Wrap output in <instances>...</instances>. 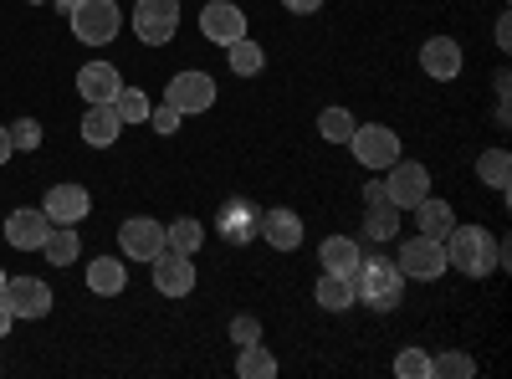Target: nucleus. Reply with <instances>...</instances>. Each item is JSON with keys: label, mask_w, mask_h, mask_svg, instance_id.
I'll use <instances>...</instances> for the list:
<instances>
[{"label": "nucleus", "mask_w": 512, "mask_h": 379, "mask_svg": "<svg viewBox=\"0 0 512 379\" xmlns=\"http://www.w3.org/2000/svg\"><path fill=\"white\" fill-rule=\"evenodd\" d=\"M349 282H354V303H369L374 313H395L405 303V277L390 257H359Z\"/></svg>", "instance_id": "obj_1"}, {"label": "nucleus", "mask_w": 512, "mask_h": 379, "mask_svg": "<svg viewBox=\"0 0 512 379\" xmlns=\"http://www.w3.org/2000/svg\"><path fill=\"white\" fill-rule=\"evenodd\" d=\"M441 246H446V267H456V272H466V277L497 272V241H492L482 226H451V231L441 236Z\"/></svg>", "instance_id": "obj_2"}, {"label": "nucleus", "mask_w": 512, "mask_h": 379, "mask_svg": "<svg viewBox=\"0 0 512 379\" xmlns=\"http://www.w3.org/2000/svg\"><path fill=\"white\" fill-rule=\"evenodd\" d=\"M67 21L82 47H108L123 26V11H118V0H82V6L67 11Z\"/></svg>", "instance_id": "obj_3"}, {"label": "nucleus", "mask_w": 512, "mask_h": 379, "mask_svg": "<svg viewBox=\"0 0 512 379\" xmlns=\"http://www.w3.org/2000/svg\"><path fill=\"white\" fill-rule=\"evenodd\" d=\"M349 149H354V159L364 164V170H390V164L400 159V134L390 129V123H359Z\"/></svg>", "instance_id": "obj_4"}, {"label": "nucleus", "mask_w": 512, "mask_h": 379, "mask_svg": "<svg viewBox=\"0 0 512 379\" xmlns=\"http://www.w3.org/2000/svg\"><path fill=\"white\" fill-rule=\"evenodd\" d=\"M149 272H154V287L164 298H190L195 292V257H185L175 246H159L149 257Z\"/></svg>", "instance_id": "obj_5"}, {"label": "nucleus", "mask_w": 512, "mask_h": 379, "mask_svg": "<svg viewBox=\"0 0 512 379\" xmlns=\"http://www.w3.org/2000/svg\"><path fill=\"white\" fill-rule=\"evenodd\" d=\"M425 195H431V170H425L420 159H395V164H390V180H384V200L400 205V210H410V205H420Z\"/></svg>", "instance_id": "obj_6"}, {"label": "nucleus", "mask_w": 512, "mask_h": 379, "mask_svg": "<svg viewBox=\"0 0 512 379\" xmlns=\"http://www.w3.org/2000/svg\"><path fill=\"white\" fill-rule=\"evenodd\" d=\"M134 31L144 47H164L180 31V0H139L134 6Z\"/></svg>", "instance_id": "obj_7"}, {"label": "nucleus", "mask_w": 512, "mask_h": 379, "mask_svg": "<svg viewBox=\"0 0 512 379\" xmlns=\"http://www.w3.org/2000/svg\"><path fill=\"white\" fill-rule=\"evenodd\" d=\"M400 277H415V282H436L446 272V246L436 236H410L400 246Z\"/></svg>", "instance_id": "obj_8"}, {"label": "nucleus", "mask_w": 512, "mask_h": 379, "mask_svg": "<svg viewBox=\"0 0 512 379\" xmlns=\"http://www.w3.org/2000/svg\"><path fill=\"white\" fill-rule=\"evenodd\" d=\"M164 103L180 108V113H205L216 108V77L210 72H175L164 88Z\"/></svg>", "instance_id": "obj_9"}, {"label": "nucleus", "mask_w": 512, "mask_h": 379, "mask_svg": "<svg viewBox=\"0 0 512 379\" xmlns=\"http://www.w3.org/2000/svg\"><path fill=\"white\" fill-rule=\"evenodd\" d=\"M0 303L11 308V318H47L52 313V287L41 277H6Z\"/></svg>", "instance_id": "obj_10"}, {"label": "nucleus", "mask_w": 512, "mask_h": 379, "mask_svg": "<svg viewBox=\"0 0 512 379\" xmlns=\"http://www.w3.org/2000/svg\"><path fill=\"white\" fill-rule=\"evenodd\" d=\"M216 231H221V241H231V246H251L256 236H262V210H256L246 195H236V200H226V205L216 210Z\"/></svg>", "instance_id": "obj_11"}, {"label": "nucleus", "mask_w": 512, "mask_h": 379, "mask_svg": "<svg viewBox=\"0 0 512 379\" xmlns=\"http://www.w3.org/2000/svg\"><path fill=\"white\" fill-rule=\"evenodd\" d=\"M200 31H205V41H216V47H231L236 36H246V11L236 0H210L200 11Z\"/></svg>", "instance_id": "obj_12"}, {"label": "nucleus", "mask_w": 512, "mask_h": 379, "mask_svg": "<svg viewBox=\"0 0 512 379\" xmlns=\"http://www.w3.org/2000/svg\"><path fill=\"white\" fill-rule=\"evenodd\" d=\"M41 210H47V221H52V226H77V221H88L93 195L82 190V185H52L47 200H41Z\"/></svg>", "instance_id": "obj_13"}, {"label": "nucleus", "mask_w": 512, "mask_h": 379, "mask_svg": "<svg viewBox=\"0 0 512 379\" xmlns=\"http://www.w3.org/2000/svg\"><path fill=\"white\" fill-rule=\"evenodd\" d=\"M118 246H123V257H134V262H149L154 251L164 246V226L149 221V216H128L123 231H118Z\"/></svg>", "instance_id": "obj_14"}, {"label": "nucleus", "mask_w": 512, "mask_h": 379, "mask_svg": "<svg viewBox=\"0 0 512 379\" xmlns=\"http://www.w3.org/2000/svg\"><path fill=\"white\" fill-rule=\"evenodd\" d=\"M47 231H52L47 210H31V205H21V210H11V216H6V241H11L16 251H41Z\"/></svg>", "instance_id": "obj_15"}, {"label": "nucleus", "mask_w": 512, "mask_h": 379, "mask_svg": "<svg viewBox=\"0 0 512 379\" xmlns=\"http://www.w3.org/2000/svg\"><path fill=\"white\" fill-rule=\"evenodd\" d=\"M123 134V118L113 103H88V113H82V139H88L93 149H113Z\"/></svg>", "instance_id": "obj_16"}, {"label": "nucleus", "mask_w": 512, "mask_h": 379, "mask_svg": "<svg viewBox=\"0 0 512 379\" xmlns=\"http://www.w3.org/2000/svg\"><path fill=\"white\" fill-rule=\"evenodd\" d=\"M118 88H123V77H118L113 62H88V67L77 72V93L88 98V103H113Z\"/></svg>", "instance_id": "obj_17"}, {"label": "nucleus", "mask_w": 512, "mask_h": 379, "mask_svg": "<svg viewBox=\"0 0 512 379\" xmlns=\"http://www.w3.org/2000/svg\"><path fill=\"white\" fill-rule=\"evenodd\" d=\"M420 67H425V77H436V82H451L456 72H461V47L451 36H431L420 47Z\"/></svg>", "instance_id": "obj_18"}, {"label": "nucleus", "mask_w": 512, "mask_h": 379, "mask_svg": "<svg viewBox=\"0 0 512 379\" xmlns=\"http://www.w3.org/2000/svg\"><path fill=\"white\" fill-rule=\"evenodd\" d=\"M262 236H267L277 251H297V246H303V216H297V210H287V205L262 210Z\"/></svg>", "instance_id": "obj_19"}, {"label": "nucleus", "mask_w": 512, "mask_h": 379, "mask_svg": "<svg viewBox=\"0 0 512 379\" xmlns=\"http://www.w3.org/2000/svg\"><path fill=\"white\" fill-rule=\"evenodd\" d=\"M410 210H415L420 236H436V241H441V236L456 226V210H451L446 200H436V195H425V200H420V205H410Z\"/></svg>", "instance_id": "obj_20"}, {"label": "nucleus", "mask_w": 512, "mask_h": 379, "mask_svg": "<svg viewBox=\"0 0 512 379\" xmlns=\"http://www.w3.org/2000/svg\"><path fill=\"white\" fill-rule=\"evenodd\" d=\"M313 298H318V308H328V313H344V308H354V282H349L344 272H323Z\"/></svg>", "instance_id": "obj_21"}, {"label": "nucleus", "mask_w": 512, "mask_h": 379, "mask_svg": "<svg viewBox=\"0 0 512 379\" xmlns=\"http://www.w3.org/2000/svg\"><path fill=\"white\" fill-rule=\"evenodd\" d=\"M318 262H323V272H354L359 267V241L354 236H328L323 241V251H318Z\"/></svg>", "instance_id": "obj_22"}, {"label": "nucleus", "mask_w": 512, "mask_h": 379, "mask_svg": "<svg viewBox=\"0 0 512 379\" xmlns=\"http://www.w3.org/2000/svg\"><path fill=\"white\" fill-rule=\"evenodd\" d=\"M77 251H82L77 226H52V231H47V241H41V257L57 262V267H72V262H77Z\"/></svg>", "instance_id": "obj_23"}, {"label": "nucleus", "mask_w": 512, "mask_h": 379, "mask_svg": "<svg viewBox=\"0 0 512 379\" xmlns=\"http://www.w3.org/2000/svg\"><path fill=\"white\" fill-rule=\"evenodd\" d=\"M88 287L98 292V298H118V292L128 287V272H123V262H113V257H98V262L88 267Z\"/></svg>", "instance_id": "obj_24"}, {"label": "nucleus", "mask_w": 512, "mask_h": 379, "mask_svg": "<svg viewBox=\"0 0 512 379\" xmlns=\"http://www.w3.org/2000/svg\"><path fill=\"white\" fill-rule=\"evenodd\" d=\"M477 175H482V185H492L497 195H507V185H512V154L507 149H487L477 159Z\"/></svg>", "instance_id": "obj_25"}, {"label": "nucleus", "mask_w": 512, "mask_h": 379, "mask_svg": "<svg viewBox=\"0 0 512 379\" xmlns=\"http://www.w3.org/2000/svg\"><path fill=\"white\" fill-rule=\"evenodd\" d=\"M226 52H231L226 62H231V72H236V77H256V72H262V67H267V52H262V47H256V41H251V36H236V41H231V47H226Z\"/></svg>", "instance_id": "obj_26"}, {"label": "nucleus", "mask_w": 512, "mask_h": 379, "mask_svg": "<svg viewBox=\"0 0 512 379\" xmlns=\"http://www.w3.org/2000/svg\"><path fill=\"white\" fill-rule=\"evenodd\" d=\"M364 236H369V241H390V236H400V205H390V200L369 205V216H364Z\"/></svg>", "instance_id": "obj_27"}, {"label": "nucleus", "mask_w": 512, "mask_h": 379, "mask_svg": "<svg viewBox=\"0 0 512 379\" xmlns=\"http://www.w3.org/2000/svg\"><path fill=\"white\" fill-rule=\"evenodd\" d=\"M200 241H205V226H200L195 216H180V221H169V226H164V246L185 251V257H195Z\"/></svg>", "instance_id": "obj_28"}, {"label": "nucleus", "mask_w": 512, "mask_h": 379, "mask_svg": "<svg viewBox=\"0 0 512 379\" xmlns=\"http://www.w3.org/2000/svg\"><path fill=\"white\" fill-rule=\"evenodd\" d=\"M354 129H359V123H354L349 108H323L318 113V139H328V144H349Z\"/></svg>", "instance_id": "obj_29"}, {"label": "nucleus", "mask_w": 512, "mask_h": 379, "mask_svg": "<svg viewBox=\"0 0 512 379\" xmlns=\"http://www.w3.org/2000/svg\"><path fill=\"white\" fill-rule=\"evenodd\" d=\"M236 374H241V379H272V374H277V359H272L262 344H246L241 359H236Z\"/></svg>", "instance_id": "obj_30"}, {"label": "nucleus", "mask_w": 512, "mask_h": 379, "mask_svg": "<svg viewBox=\"0 0 512 379\" xmlns=\"http://www.w3.org/2000/svg\"><path fill=\"white\" fill-rule=\"evenodd\" d=\"M113 108H118V118L123 123H149V93H139V88H118V98H113Z\"/></svg>", "instance_id": "obj_31"}, {"label": "nucleus", "mask_w": 512, "mask_h": 379, "mask_svg": "<svg viewBox=\"0 0 512 379\" xmlns=\"http://www.w3.org/2000/svg\"><path fill=\"white\" fill-rule=\"evenodd\" d=\"M395 374L400 379H431V354L425 349H400L395 354Z\"/></svg>", "instance_id": "obj_32"}, {"label": "nucleus", "mask_w": 512, "mask_h": 379, "mask_svg": "<svg viewBox=\"0 0 512 379\" xmlns=\"http://www.w3.org/2000/svg\"><path fill=\"white\" fill-rule=\"evenodd\" d=\"M431 374H441V379H472L477 364L466 359V354H436V359H431Z\"/></svg>", "instance_id": "obj_33"}, {"label": "nucleus", "mask_w": 512, "mask_h": 379, "mask_svg": "<svg viewBox=\"0 0 512 379\" xmlns=\"http://www.w3.org/2000/svg\"><path fill=\"white\" fill-rule=\"evenodd\" d=\"M231 344H236V349H246V344H262V323H256L251 313L231 318Z\"/></svg>", "instance_id": "obj_34"}, {"label": "nucleus", "mask_w": 512, "mask_h": 379, "mask_svg": "<svg viewBox=\"0 0 512 379\" xmlns=\"http://www.w3.org/2000/svg\"><path fill=\"white\" fill-rule=\"evenodd\" d=\"M11 144H16V149H36V144H41V123H36V118H16V123H11Z\"/></svg>", "instance_id": "obj_35"}, {"label": "nucleus", "mask_w": 512, "mask_h": 379, "mask_svg": "<svg viewBox=\"0 0 512 379\" xmlns=\"http://www.w3.org/2000/svg\"><path fill=\"white\" fill-rule=\"evenodd\" d=\"M180 108H169V103H159V108H149V123H154V134H175L180 129Z\"/></svg>", "instance_id": "obj_36"}, {"label": "nucleus", "mask_w": 512, "mask_h": 379, "mask_svg": "<svg viewBox=\"0 0 512 379\" xmlns=\"http://www.w3.org/2000/svg\"><path fill=\"white\" fill-rule=\"evenodd\" d=\"M282 6H287L292 16H313V11L323 6V0H282Z\"/></svg>", "instance_id": "obj_37"}, {"label": "nucleus", "mask_w": 512, "mask_h": 379, "mask_svg": "<svg viewBox=\"0 0 512 379\" xmlns=\"http://www.w3.org/2000/svg\"><path fill=\"white\" fill-rule=\"evenodd\" d=\"M364 200L379 205V200H384V180H369V185H364Z\"/></svg>", "instance_id": "obj_38"}, {"label": "nucleus", "mask_w": 512, "mask_h": 379, "mask_svg": "<svg viewBox=\"0 0 512 379\" xmlns=\"http://www.w3.org/2000/svg\"><path fill=\"white\" fill-rule=\"evenodd\" d=\"M16 154V144H11V129H0V164H6Z\"/></svg>", "instance_id": "obj_39"}, {"label": "nucleus", "mask_w": 512, "mask_h": 379, "mask_svg": "<svg viewBox=\"0 0 512 379\" xmlns=\"http://www.w3.org/2000/svg\"><path fill=\"white\" fill-rule=\"evenodd\" d=\"M11 323H16V318H11V308L0 303V339H6V333H11Z\"/></svg>", "instance_id": "obj_40"}, {"label": "nucleus", "mask_w": 512, "mask_h": 379, "mask_svg": "<svg viewBox=\"0 0 512 379\" xmlns=\"http://www.w3.org/2000/svg\"><path fill=\"white\" fill-rule=\"evenodd\" d=\"M57 6H62V16H67V11H72V6H82V0H57Z\"/></svg>", "instance_id": "obj_41"}, {"label": "nucleus", "mask_w": 512, "mask_h": 379, "mask_svg": "<svg viewBox=\"0 0 512 379\" xmlns=\"http://www.w3.org/2000/svg\"><path fill=\"white\" fill-rule=\"evenodd\" d=\"M26 6H41V0H26Z\"/></svg>", "instance_id": "obj_42"}, {"label": "nucleus", "mask_w": 512, "mask_h": 379, "mask_svg": "<svg viewBox=\"0 0 512 379\" xmlns=\"http://www.w3.org/2000/svg\"><path fill=\"white\" fill-rule=\"evenodd\" d=\"M0 287H6V272H0Z\"/></svg>", "instance_id": "obj_43"}]
</instances>
